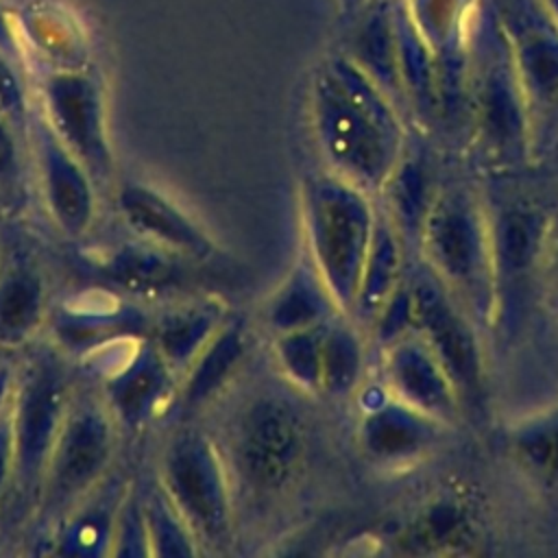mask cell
Here are the masks:
<instances>
[{"label":"cell","mask_w":558,"mask_h":558,"mask_svg":"<svg viewBox=\"0 0 558 558\" xmlns=\"http://www.w3.org/2000/svg\"><path fill=\"white\" fill-rule=\"evenodd\" d=\"M362 371V349L351 329H331L323 338L320 386L344 392L351 390Z\"/></svg>","instance_id":"obj_18"},{"label":"cell","mask_w":558,"mask_h":558,"mask_svg":"<svg viewBox=\"0 0 558 558\" xmlns=\"http://www.w3.org/2000/svg\"><path fill=\"white\" fill-rule=\"evenodd\" d=\"M11 57H7L0 50V111L9 113V116H17L22 111V87L20 81L9 63Z\"/></svg>","instance_id":"obj_20"},{"label":"cell","mask_w":558,"mask_h":558,"mask_svg":"<svg viewBox=\"0 0 558 558\" xmlns=\"http://www.w3.org/2000/svg\"><path fill=\"white\" fill-rule=\"evenodd\" d=\"M403 4L436 54L440 111H447L469 94L475 0H403Z\"/></svg>","instance_id":"obj_8"},{"label":"cell","mask_w":558,"mask_h":558,"mask_svg":"<svg viewBox=\"0 0 558 558\" xmlns=\"http://www.w3.org/2000/svg\"><path fill=\"white\" fill-rule=\"evenodd\" d=\"M87 418V416H85ZM81 418L63 438L59 453V484L81 486L98 469L105 456V429L98 421Z\"/></svg>","instance_id":"obj_17"},{"label":"cell","mask_w":558,"mask_h":558,"mask_svg":"<svg viewBox=\"0 0 558 558\" xmlns=\"http://www.w3.org/2000/svg\"><path fill=\"white\" fill-rule=\"evenodd\" d=\"M44 100L59 135L81 153L98 148L100 98L94 81L81 72H54L44 81Z\"/></svg>","instance_id":"obj_11"},{"label":"cell","mask_w":558,"mask_h":558,"mask_svg":"<svg viewBox=\"0 0 558 558\" xmlns=\"http://www.w3.org/2000/svg\"><path fill=\"white\" fill-rule=\"evenodd\" d=\"M392 11L403 100L412 107L421 122H432L440 113L436 54L418 33L403 0H392Z\"/></svg>","instance_id":"obj_12"},{"label":"cell","mask_w":558,"mask_h":558,"mask_svg":"<svg viewBox=\"0 0 558 558\" xmlns=\"http://www.w3.org/2000/svg\"><path fill=\"white\" fill-rule=\"evenodd\" d=\"M366 194L336 174L312 190V246L318 275L342 310L355 305L373 244L377 216Z\"/></svg>","instance_id":"obj_4"},{"label":"cell","mask_w":558,"mask_h":558,"mask_svg":"<svg viewBox=\"0 0 558 558\" xmlns=\"http://www.w3.org/2000/svg\"><path fill=\"white\" fill-rule=\"evenodd\" d=\"M469 102L486 153L504 161L521 157L532 109L514 65L508 28L493 9L482 11L471 28Z\"/></svg>","instance_id":"obj_3"},{"label":"cell","mask_w":558,"mask_h":558,"mask_svg":"<svg viewBox=\"0 0 558 558\" xmlns=\"http://www.w3.org/2000/svg\"><path fill=\"white\" fill-rule=\"evenodd\" d=\"M9 159H11V142H9V135H7L4 124L0 122V170L7 168Z\"/></svg>","instance_id":"obj_23"},{"label":"cell","mask_w":558,"mask_h":558,"mask_svg":"<svg viewBox=\"0 0 558 558\" xmlns=\"http://www.w3.org/2000/svg\"><path fill=\"white\" fill-rule=\"evenodd\" d=\"M408 292L412 327L436 353L451 377L462 405L477 399L484 388V362L477 336L469 320L471 316L434 275L416 281Z\"/></svg>","instance_id":"obj_5"},{"label":"cell","mask_w":558,"mask_h":558,"mask_svg":"<svg viewBox=\"0 0 558 558\" xmlns=\"http://www.w3.org/2000/svg\"><path fill=\"white\" fill-rule=\"evenodd\" d=\"M416 240L432 275L475 323L488 325L497 314L493 222L475 196L453 185L434 192Z\"/></svg>","instance_id":"obj_2"},{"label":"cell","mask_w":558,"mask_h":558,"mask_svg":"<svg viewBox=\"0 0 558 558\" xmlns=\"http://www.w3.org/2000/svg\"><path fill=\"white\" fill-rule=\"evenodd\" d=\"M0 50L7 54V57H13L17 52V44H15V37H13V28L9 24V15L7 11L2 9L0 4Z\"/></svg>","instance_id":"obj_22"},{"label":"cell","mask_w":558,"mask_h":558,"mask_svg":"<svg viewBox=\"0 0 558 558\" xmlns=\"http://www.w3.org/2000/svg\"><path fill=\"white\" fill-rule=\"evenodd\" d=\"M384 379L388 395L442 425L460 416V395L436 353L416 329L386 344Z\"/></svg>","instance_id":"obj_7"},{"label":"cell","mask_w":558,"mask_h":558,"mask_svg":"<svg viewBox=\"0 0 558 558\" xmlns=\"http://www.w3.org/2000/svg\"><path fill=\"white\" fill-rule=\"evenodd\" d=\"M395 102L403 100L392 0H373L364 11L347 54Z\"/></svg>","instance_id":"obj_13"},{"label":"cell","mask_w":558,"mask_h":558,"mask_svg":"<svg viewBox=\"0 0 558 558\" xmlns=\"http://www.w3.org/2000/svg\"><path fill=\"white\" fill-rule=\"evenodd\" d=\"M512 458L530 482L558 493V408L521 423L510 440Z\"/></svg>","instance_id":"obj_16"},{"label":"cell","mask_w":558,"mask_h":558,"mask_svg":"<svg viewBox=\"0 0 558 558\" xmlns=\"http://www.w3.org/2000/svg\"><path fill=\"white\" fill-rule=\"evenodd\" d=\"M399 545L410 554H475L482 545L480 512L469 495L449 486L418 508Z\"/></svg>","instance_id":"obj_10"},{"label":"cell","mask_w":558,"mask_h":558,"mask_svg":"<svg viewBox=\"0 0 558 558\" xmlns=\"http://www.w3.org/2000/svg\"><path fill=\"white\" fill-rule=\"evenodd\" d=\"M440 429L442 423L388 395L364 416L360 442L373 462L403 469L429 456Z\"/></svg>","instance_id":"obj_9"},{"label":"cell","mask_w":558,"mask_h":558,"mask_svg":"<svg viewBox=\"0 0 558 558\" xmlns=\"http://www.w3.org/2000/svg\"><path fill=\"white\" fill-rule=\"evenodd\" d=\"M545 283H547L549 296L558 303V240L545 255Z\"/></svg>","instance_id":"obj_21"},{"label":"cell","mask_w":558,"mask_h":558,"mask_svg":"<svg viewBox=\"0 0 558 558\" xmlns=\"http://www.w3.org/2000/svg\"><path fill=\"white\" fill-rule=\"evenodd\" d=\"M133 214L142 218V222H146V231L155 238H159L161 242H170L174 246H185L187 251H198L203 253L205 251V244L201 242V235L190 227L185 225V220L174 214V209L170 207H163L161 203L157 201H133Z\"/></svg>","instance_id":"obj_19"},{"label":"cell","mask_w":558,"mask_h":558,"mask_svg":"<svg viewBox=\"0 0 558 558\" xmlns=\"http://www.w3.org/2000/svg\"><path fill=\"white\" fill-rule=\"evenodd\" d=\"M547 13L551 15V20L558 24V0H543Z\"/></svg>","instance_id":"obj_25"},{"label":"cell","mask_w":558,"mask_h":558,"mask_svg":"<svg viewBox=\"0 0 558 558\" xmlns=\"http://www.w3.org/2000/svg\"><path fill=\"white\" fill-rule=\"evenodd\" d=\"M312 122L336 177L379 192L403 159L397 102L347 54L329 59L312 83Z\"/></svg>","instance_id":"obj_1"},{"label":"cell","mask_w":558,"mask_h":558,"mask_svg":"<svg viewBox=\"0 0 558 558\" xmlns=\"http://www.w3.org/2000/svg\"><path fill=\"white\" fill-rule=\"evenodd\" d=\"M508 35L530 109L558 107V24H519Z\"/></svg>","instance_id":"obj_14"},{"label":"cell","mask_w":558,"mask_h":558,"mask_svg":"<svg viewBox=\"0 0 558 558\" xmlns=\"http://www.w3.org/2000/svg\"><path fill=\"white\" fill-rule=\"evenodd\" d=\"M303 427L299 416L283 403L262 401L240 427L238 456L242 471L264 490L290 484L303 456Z\"/></svg>","instance_id":"obj_6"},{"label":"cell","mask_w":558,"mask_h":558,"mask_svg":"<svg viewBox=\"0 0 558 558\" xmlns=\"http://www.w3.org/2000/svg\"><path fill=\"white\" fill-rule=\"evenodd\" d=\"M401 288V246L399 233L390 218L377 216L373 244L366 257L360 292L353 307L362 312H371L368 316H377L384 312L388 301Z\"/></svg>","instance_id":"obj_15"},{"label":"cell","mask_w":558,"mask_h":558,"mask_svg":"<svg viewBox=\"0 0 558 558\" xmlns=\"http://www.w3.org/2000/svg\"><path fill=\"white\" fill-rule=\"evenodd\" d=\"M366 2H368V0H338L340 9H342L344 13H355V11L364 9V4H366Z\"/></svg>","instance_id":"obj_24"}]
</instances>
